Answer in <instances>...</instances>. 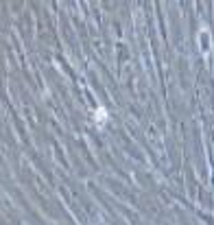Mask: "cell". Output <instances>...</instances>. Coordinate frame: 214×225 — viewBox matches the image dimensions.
<instances>
[{
	"label": "cell",
	"instance_id": "6da1fadb",
	"mask_svg": "<svg viewBox=\"0 0 214 225\" xmlns=\"http://www.w3.org/2000/svg\"><path fill=\"white\" fill-rule=\"evenodd\" d=\"M94 120H96L98 125H103L105 120H107V111H105V107H98V109H96V114H94Z\"/></svg>",
	"mask_w": 214,
	"mask_h": 225
}]
</instances>
